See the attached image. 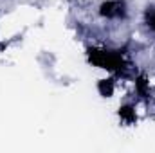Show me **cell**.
I'll return each mask as SVG.
<instances>
[{
    "label": "cell",
    "instance_id": "1",
    "mask_svg": "<svg viewBox=\"0 0 155 153\" xmlns=\"http://www.w3.org/2000/svg\"><path fill=\"white\" fill-rule=\"evenodd\" d=\"M87 61L96 67L101 69L108 74H114L116 77L123 76L124 70L128 69L126 58L119 49H110V47H88L87 49Z\"/></svg>",
    "mask_w": 155,
    "mask_h": 153
},
{
    "label": "cell",
    "instance_id": "2",
    "mask_svg": "<svg viewBox=\"0 0 155 153\" xmlns=\"http://www.w3.org/2000/svg\"><path fill=\"white\" fill-rule=\"evenodd\" d=\"M97 16L105 22H126L130 5L126 0H101L97 4Z\"/></svg>",
    "mask_w": 155,
    "mask_h": 153
},
{
    "label": "cell",
    "instance_id": "3",
    "mask_svg": "<svg viewBox=\"0 0 155 153\" xmlns=\"http://www.w3.org/2000/svg\"><path fill=\"white\" fill-rule=\"evenodd\" d=\"M117 119H119V122H121L123 126H134V124H137L139 115H137V106H135V103H132V101L121 103L119 108H117Z\"/></svg>",
    "mask_w": 155,
    "mask_h": 153
},
{
    "label": "cell",
    "instance_id": "4",
    "mask_svg": "<svg viewBox=\"0 0 155 153\" xmlns=\"http://www.w3.org/2000/svg\"><path fill=\"white\" fill-rule=\"evenodd\" d=\"M96 92L103 97V99H110L114 97L117 92V77L114 74H108L105 77H99L96 81Z\"/></svg>",
    "mask_w": 155,
    "mask_h": 153
},
{
    "label": "cell",
    "instance_id": "5",
    "mask_svg": "<svg viewBox=\"0 0 155 153\" xmlns=\"http://www.w3.org/2000/svg\"><path fill=\"white\" fill-rule=\"evenodd\" d=\"M143 20H144V25L148 27V31L155 36V4L146 5V9L143 13Z\"/></svg>",
    "mask_w": 155,
    "mask_h": 153
}]
</instances>
